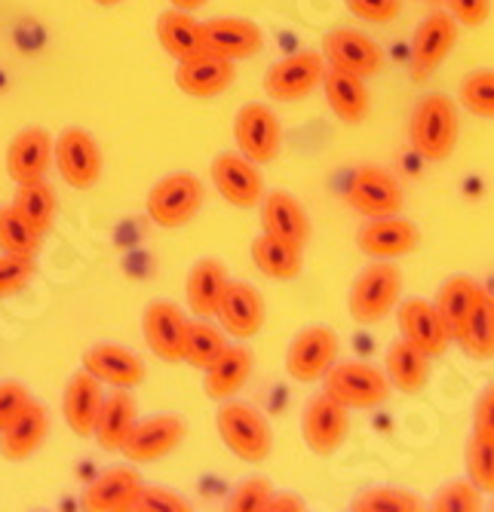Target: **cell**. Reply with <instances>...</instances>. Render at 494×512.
I'll use <instances>...</instances> for the list:
<instances>
[{
    "mask_svg": "<svg viewBox=\"0 0 494 512\" xmlns=\"http://www.w3.org/2000/svg\"><path fill=\"white\" fill-rule=\"evenodd\" d=\"M261 230L264 234H274L280 240H289L295 246H307L310 243V215L304 209V203L289 194V191H271L261 197Z\"/></svg>",
    "mask_w": 494,
    "mask_h": 512,
    "instance_id": "23",
    "label": "cell"
},
{
    "mask_svg": "<svg viewBox=\"0 0 494 512\" xmlns=\"http://www.w3.org/2000/svg\"><path fill=\"white\" fill-rule=\"evenodd\" d=\"M139 421V408H136V399H132L129 390L123 387H114L105 402H102V411H99V421H96V430H93V439L102 445V451H114L120 454L126 436L132 433Z\"/></svg>",
    "mask_w": 494,
    "mask_h": 512,
    "instance_id": "32",
    "label": "cell"
},
{
    "mask_svg": "<svg viewBox=\"0 0 494 512\" xmlns=\"http://www.w3.org/2000/svg\"><path fill=\"white\" fill-rule=\"evenodd\" d=\"M142 494V476L132 467H108L83 491V509L89 512H132Z\"/></svg>",
    "mask_w": 494,
    "mask_h": 512,
    "instance_id": "21",
    "label": "cell"
},
{
    "mask_svg": "<svg viewBox=\"0 0 494 512\" xmlns=\"http://www.w3.org/2000/svg\"><path fill=\"white\" fill-rule=\"evenodd\" d=\"M13 206L19 209V215L28 224H34L40 230V234H47V230L53 227V221H56V194L43 178L16 184Z\"/></svg>",
    "mask_w": 494,
    "mask_h": 512,
    "instance_id": "37",
    "label": "cell"
},
{
    "mask_svg": "<svg viewBox=\"0 0 494 512\" xmlns=\"http://www.w3.org/2000/svg\"><path fill=\"white\" fill-rule=\"evenodd\" d=\"M455 344L476 362L494 359V295L482 292L470 316L464 319Z\"/></svg>",
    "mask_w": 494,
    "mask_h": 512,
    "instance_id": "36",
    "label": "cell"
},
{
    "mask_svg": "<svg viewBox=\"0 0 494 512\" xmlns=\"http://www.w3.org/2000/svg\"><path fill=\"white\" fill-rule=\"evenodd\" d=\"M83 368L108 387L132 390L145 381V362L123 344H96L83 353Z\"/></svg>",
    "mask_w": 494,
    "mask_h": 512,
    "instance_id": "27",
    "label": "cell"
},
{
    "mask_svg": "<svg viewBox=\"0 0 494 512\" xmlns=\"http://www.w3.org/2000/svg\"><path fill=\"white\" fill-rule=\"evenodd\" d=\"M396 322H399V338L412 341L415 347H421L427 356H442L452 344V332H448L445 319L439 316L433 301L424 298H409V301H399L396 307Z\"/></svg>",
    "mask_w": 494,
    "mask_h": 512,
    "instance_id": "18",
    "label": "cell"
},
{
    "mask_svg": "<svg viewBox=\"0 0 494 512\" xmlns=\"http://www.w3.org/2000/svg\"><path fill=\"white\" fill-rule=\"evenodd\" d=\"M93 4H99V7H120L123 0H93Z\"/></svg>",
    "mask_w": 494,
    "mask_h": 512,
    "instance_id": "53",
    "label": "cell"
},
{
    "mask_svg": "<svg viewBox=\"0 0 494 512\" xmlns=\"http://www.w3.org/2000/svg\"><path fill=\"white\" fill-rule=\"evenodd\" d=\"M458 105L473 117L494 120V68H476L464 74L458 86Z\"/></svg>",
    "mask_w": 494,
    "mask_h": 512,
    "instance_id": "41",
    "label": "cell"
},
{
    "mask_svg": "<svg viewBox=\"0 0 494 512\" xmlns=\"http://www.w3.org/2000/svg\"><path fill=\"white\" fill-rule=\"evenodd\" d=\"M228 347L221 325H212V319L194 316L188 322V335H185V362L197 371H206Z\"/></svg>",
    "mask_w": 494,
    "mask_h": 512,
    "instance_id": "38",
    "label": "cell"
},
{
    "mask_svg": "<svg viewBox=\"0 0 494 512\" xmlns=\"http://www.w3.org/2000/svg\"><path fill=\"white\" fill-rule=\"evenodd\" d=\"M203 200H206L203 181L194 172H172V175H163L148 191L145 209L157 227L178 230L197 218Z\"/></svg>",
    "mask_w": 494,
    "mask_h": 512,
    "instance_id": "5",
    "label": "cell"
},
{
    "mask_svg": "<svg viewBox=\"0 0 494 512\" xmlns=\"http://www.w3.org/2000/svg\"><path fill=\"white\" fill-rule=\"evenodd\" d=\"M209 178L215 191L237 209H252L264 197V178L258 163L243 157L240 151H224L212 160Z\"/></svg>",
    "mask_w": 494,
    "mask_h": 512,
    "instance_id": "15",
    "label": "cell"
},
{
    "mask_svg": "<svg viewBox=\"0 0 494 512\" xmlns=\"http://www.w3.org/2000/svg\"><path fill=\"white\" fill-rule=\"evenodd\" d=\"M102 402H105L102 381L96 375H89L86 368H80L77 375H71V381L65 384V393H62V417L77 439L93 436Z\"/></svg>",
    "mask_w": 494,
    "mask_h": 512,
    "instance_id": "22",
    "label": "cell"
},
{
    "mask_svg": "<svg viewBox=\"0 0 494 512\" xmlns=\"http://www.w3.org/2000/svg\"><path fill=\"white\" fill-rule=\"evenodd\" d=\"M445 10L455 16L458 25L479 28L491 16V0H445Z\"/></svg>",
    "mask_w": 494,
    "mask_h": 512,
    "instance_id": "50",
    "label": "cell"
},
{
    "mask_svg": "<svg viewBox=\"0 0 494 512\" xmlns=\"http://www.w3.org/2000/svg\"><path fill=\"white\" fill-rule=\"evenodd\" d=\"M482 292H485V289L476 283V279H473V276H464V273L448 276L445 283L436 289L433 304H436L439 316L445 319V325H448V332H452V338H458L464 319L470 316V310L476 307V301H479Z\"/></svg>",
    "mask_w": 494,
    "mask_h": 512,
    "instance_id": "35",
    "label": "cell"
},
{
    "mask_svg": "<svg viewBox=\"0 0 494 512\" xmlns=\"http://www.w3.org/2000/svg\"><path fill=\"white\" fill-rule=\"evenodd\" d=\"M482 497H485V494H482L470 479H458V482L442 485V488L430 497L427 509H433V512H479V509L485 506Z\"/></svg>",
    "mask_w": 494,
    "mask_h": 512,
    "instance_id": "42",
    "label": "cell"
},
{
    "mask_svg": "<svg viewBox=\"0 0 494 512\" xmlns=\"http://www.w3.org/2000/svg\"><path fill=\"white\" fill-rule=\"evenodd\" d=\"M209 0H169V7H175V10H185V13H194V10H200V7H206Z\"/></svg>",
    "mask_w": 494,
    "mask_h": 512,
    "instance_id": "52",
    "label": "cell"
},
{
    "mask_svg": "<svg viewBox=\"0 0 494 512\" xmlns=\"http://www.w3.org/2000/svg\"><path fill=\"white\" fill-rule=\"evenodd\" d=\"M274 497V488L267 479L255 476V479H243L231 497H228V509L231 512H267V503Z\"/></svg>",
    "mask_w": 494,
    "mask_h": 512,
    "instance_id": "45",
    "label": "cell"
},
{
    "mask_svg": "<svg viewBox=\"0 0 494 512\" xmlns=\"http://www.w3.org/2000/svg\"><path fill=\"white\" fill-rule=\"evenodd\" d=\"M421 246V230L415 221L402 215H384V218H366V224L356 230V249L369 258L396 261L406 258Z\"/></svg>",
    "mask_w": 494,
    "mask_h": 512,
    "instance_id": "14",
    "label": "cell"
},
{
    "mask_svg": "<svg viewBox=\"0 0 494 512\" xmlns=\"http://www.w3.org/2000/svg\"><path fill=\"white\" fill-rule=\"evenodd\" d=\"M344 7L363 22L387 25L402 13V0H344Z\"/></svg>",
    "mask_w": 494,
    "mask_h": 512,
    "instance_id": "46",
    "label": "cell"
},
{
    "mask_svg": "<svg viewBox=\"0 0 494 512\" xmlns=\"http://www.w3.org/2000/svg\"><path fill=\"white\" fill-rule=\"evenodd\" d=\"M28 405H31V393L19 381L0 384V430H4L10 421H16Z\"/></svg>",
    "mask_w": 494,
    "mask_h": 512,
    "instance_id": "49",
    "label": "cell"
},
{
    "mask_svg": "<svg viewBox=\"0 0 494 512\" xmlns=\"http://www.w3.org/2000/svg\"><path fill=\"white\" fill-rule=\"evenodd\" d=\"M461 135V114L458 102L445 92H427L412 108L409 117V142L415 154L430 163H445L458 148Z\"/></svg>",
    "mask_w": 494,
    "mask_h": 512,
    "instance_id": "1",
    "label": "cell"
},
{
    "mask_svg": "<svg viewBox=\"0 0 494 512\" xmlns=\"http://www.w3.org/2000/svg\"><path fill=\"white\" fill-rule=\"evenodd\" d=\"M252 368H255V356L249 347L243 344H228L224 353L203 371V393L212 402H224V399H234L252 378Z\"/></svg>",
    "mask_w": 494,
    "mask_h": 512,
    "instance_id": "29",
    "label": "cell"
},
{
    "mask_svg": "<svg viewBox=\"0 0 494 512\" xmlns=\"http://www.w3.org/2000/svg\"><path fill=\"white\" fill-rule=\"evenodd\" d=\"M320 86H323V96H326L332 114L341 123L359 126V123L369 117L372 96H369L366 77H359V74H350V71H341V68H332L329 65Z\"/></svg>",
    "mask_w": 494,
    "mask_h": 512,
    "instance_id": "26",
    "label": "cell"
},
{
    "mask_svg": "<svg viewBox=\"0 0 494 512\" xmlns=\"http://www.w3.org/2000/svg\"><path fill=\"white\" fill-rule=\"evenodd\" d=\"M203 31H206V50L234 62L258 56L264 46L261 28L240 16H215L203 22Z\"/></svg>",
    "mask_w": 494,
    "mask_h": 512,
    "instance_id": "24",
    "label": "cell"
},
{
    "mask_svg": "<svg viewBox=\"0 0 494 512\" xmlns=\"http://www.w3.org/2000/svg\"><path fill=\"white\" fill-rule=\"evenodd\" d=\"M252 264L267 279L289 283V279H298V273L304 270V249L289 240H280L274 234H261L252 243Z\"/></svg>",
    "mask_w": 494,
    "mask_h": 512,
    "instance_id": "34",
    "label": "cell"
},
{
    "mask_svg": "<svg viewBox=\"0 0 494 512\" xmlns=\"http://www.w3.org/2000/svg\"><path fill=\"white\" fill-rule=\"evenodd\" d=\"M347 203L363 218H384L399 215L406 206L399 181L384 166H359L347 184Z\"/></svg>",
    "mask_w": 494,
    "mask_h": 512,
    "instance_id": "12",
    "label": "cell"
},
{
    "mask_svg": "<svg viewBox=\"0 0 494 512\" xmlns=\"http://www.w3.org/2000/svg\"><path fill=\"white\" fill-rule=\"evenodd\" d=\"M464 470L482 494H494V442L470 436L464 448Z\"/></svg>",
    "mask_w": 494,
    "mask_h": 512,
    "instance_id": "43",
    "label": "cell"
},
{
    "mask_svg": "<svg viewBox=\"0 0 494 512\" xmlns=\"http://www.w3.org/2000/svg\"><path fill=\"white\" fill-rule=\"evenodd\" d=\"M188 316L172 301H151L142 313V335L148 350L163 362H185Z\"/></svg>",
    "mask_w": 494,
    "mask_h": 512,
    "instance_id": "17",
    "label": "cell"
},
{
    "mask_svg": "<svg viewBox=\"0 0 494 512\" xmlns=\"http://www.w3.org/2000/svg\"><path fill=\"white\" fill-rule=\"evenodd\" d=\"M323 390L350 411H366L384 405L393 393V384L384 368L363 359H347V362H335L326 371Z\"/></svg>",
    "mask_w": 494,
    "mask_h": 512,
    "instance_id": "4",
    "label": "cell"
},
{
    "mask_svg": "<svg viewBox=\"0 0 494 512\" xmlns=\"http://www.w3.org/2000/svg\"><path fill=\"white\" fill-rule=\"evenodd\" d=\"M323 56L326 65L359 74V77H375L384 71V50L381 43L372 40L363 31H353V28H335L323 37Z\"/></svg>",
    "mask_w": 494,
    "mask_h": 512,
    "instance_id": "16",
    "label": "cell"
},
{
    "mask_svg": "<svg viewBox=\"0 0 494 512\" xmlns=\"http://www.w3.org/2000/svg\"><path fill=\"white\" fill-rule=\"evenodd\" d=\"M40 240H43V234L19 215L16 206L0 209V252L34 258L40 252Z\"/></svg>",
    "mask_w": 494,
    "mask_h": 512,
    "instance_id": "39",
    "label": "cell"
},
{
    "mask_svg": "<svg viewBox=\"0 0 494 512\" xmlns=\"http://www.w3.org/2000/svg\"><path fill=\"white\" fill-rule=\"evenodd\" d=\"M338 335L329 325H307L298 332L286 350V371L298 384H317L338 362Z\"/></svg>",
    "mask_w": 494,
    "mask_h": 512,
    "instance_id": "10",
    "label": "cell"
},
{
    "mask_svg": "<svg viewBox=\"0 0 494 512\" xmlns=\"http://www.w3.org/2000/svg\"><path fill=\"white\" fill-rule=\"evenodd\" d=\"M458 31L461 25L448 10H433L427 19H421V25L412 34V56H409V74L415 83L430 80L442 68V62L452 56Z\"/></svg>",
    "mask_w": 494,
    "mask_h": 512,
    "instance_id": "7",
    "label": "cell"
},
{
    "mask_svg": "<svg viewBox=\"0 0 494 512\" xmlns=\"http://www.w3.org/2000/svg\"><path fill=\"white\" fill-rule=\"evenodd\" d=\"M53 163V135L43 126H25L7 148V175L22 184L47 175Z\"/></svg>",
    "mask_w": 494,
    "mask_h": 512,
    "instance_id": "25",
    "label": "cell"
},
{
    "mask_svg": "<svg viewBox=\"0 0 494 512\" xmlns=\"http://www.w3.org/2000/svg\"><path fill=\"white\" fill-rule=\"evenodd\" d=\"M215 430L224 448L246 463H264L271 457L274 436L267 427V417L249 402L224 399L215 411Z\"/></svg>",
    "mask_w": 494,
    "mask_h": 512,
    "instance_id": "3",
    "label": "cell"
},
{
    "mask_svg": "<svg viewBox=\"0 0 494 512\" xmlns=\"http://www.w3.org/2000/svg\"><path fill=\"white\" fill-rule=\"evenodd\" d=\"M384 371L393 384L396 393H406V396H418L427 390L430 375H433V356H427L421 347H415L406 338H396L387 347L384 356Z\"/></svg>",
    "mask_w": 494,
    "mask_h": 512,
    "instance_id": "28",
    "label": "cell"
},
{
    "mask_svg": "<svg viewBox=\"0 0 494 512\" xmlns=\"http://www.w3.org/2000/svg\"><path fill=\"white\" fill-rule=\"evenodd\" d=\"M53 160L59 166V175L77 191L96 188L105 166L99 142L80 126H68L59 132V138L53 142Z\"/></svg>",
    "mask_w": 494,
    "mask_h": 512,
    "instance_id": "9",
    "label": "cell"
},
{
    "mask_svg": "<svg viewBox=\"0 0 494 512\" xmlns=\"http://www.w3.org/2000/svg\"><path fill=\"white\" fill-rule=\"evenodd\" d=\"M47 433H50V414L40 402L31 399V405L16 417V421H10L4 430H0V457L13 460V463L28 460L43 445Z\"/></svg>",
    "mask_w": 494,
    "mask_h": 512,
    "instance_id": "30",
    "label": "cell"
},
{
    "mask_svg": "<svg viewBox=\"0 0 494 512\" xmlns=\"http://www.w3.org/2000/svg\"><path fill=\"white\" fill-rule=\"evenodd\" d=\"M234 142L237 151L252 163H274L283 148V123L267 105L249 102L234 117Z\"/></svg>",
    "mask_w": 494,
    "mask_h": 512,
    "instance_id": "11",
    "label": "cell"
},
{
    "mask_svg": "<svg viewBox=\"0 0 494 512\" xmlns=\"http://www.w3.org/2000/svg\"><path fill=\"white\" fill-rule=\"evenodd\" d=\"M350 436V408L326 390L310 396L301 411V439L317 457H332Z\"/></svg>",
    "mask_w": 494,
    "mask_h": 512,
    "instance_id": "8",
    "label": "cell"
},
{
    "mask_svg": "<svg viewBox=\"0 0 494 512\" xmlns=\"http://www.w3.org/2000/svg\"><path fill=\"white\" fill-rule=\"evenodd\" d=\"M188 436V424L185 417L178 414H151L145 421H136L132 433L126 436L120 454L129 463H154L163 460L166 454H172L178 445Z\"/></svg>",
    "mask_w": 494,
    "mask_h": 512,
    "instance_id": "13",
    "label": "cell"
},
{
    "mask_svg": "<svg viewBox=\"0 0 494 512\" xmlns=\"http://www.w3.org/2000/svg\"><path fill=\"white\" fill-rule=\"evenodd\" d=\"M237 80V62L215 53H200L194 59L175 62V86L191 99H215L228 92Z\"/></svg>",
    "mask_w": 494,
    "mask_h": 512,
    "instance_id": "20",
    "label": "cell"
},
{
    "mask_svg": "<svg viewBox=\"0 0 494 512\" xmlns=\"http://www.w3.org/2000/svg\"><path fill=\"white\" fill-rule=\"evenodd\" d=\"M323 50H301L274 62L264 74V96L271 102H301L323 83L326 74Z\"/></svg>",
    "mask_w": 494,
    "mask_h": 512,
    "instance_id": "6",
    "label": "cell"
},
{
    "mask_svg": "<svg viewBox=\"0 0 494 512\" xmlns=\"http://www.w3.org/2000/svg\"><path fill=\"white\" fill-rule=\"evenodd\" d=\"M228 283H231V276L221 261H215V258L197 261L188 273V283H185V298H188L191 313L203 316V319H215L218 301H221L224 286Z\"/></svg>",
    "mask_w": 494,
    "mask_h": 512,
    "instance_id": "33",
    "label": "cell"
},
{
    "mask_svg": "<svg viewBox=\"0 0 494 512\" xmlns=\"http://www.w3.org/2000/svg\"><path fill=\"white\" fill-rule=\"evenodd\" d=\"M34 273H37L34 258L10 255V252L0 255V301L19 295L22 289H28V283L34 279Z\"/></svg>",
    "mask_w": 494,
    "mask_h": 512,
    "instance_id": "44",
    "label": "cell"
},
{
    "mask_svg": "<svg viewBox=\"0 0 494 512\" xmlns=\"http://www.w3.org/2000/svg\"><path fill=\"white\" fill-rule=\"evenodd\" d=\"M157 40L166 50V56H172L175 62H185V59H194L200 53H209L203 22H197L191 13L175 10V7L157 16Z\"/></svg>",
    "mask_w": 494,
    "mask_h": 512,
    "instance_id": "31",
    "label": "cell"
},
{
    "mask_svg": "<svg viewBox=\"0 0 494 512\" xmlns=\"http://www.w3.org/2000/svg\"><path fill=\"white\" fill-rule=\"evenodd\" d=\"M301 509H304V497L292 491H274L271 503H267V512H301Z\"/></svg>",
    "mask_w": 494,
    "mask_h": 512,
    "instance_id": "51",
    "label": "cell"
},
{
    "mask_svg": "<svg viewBox=\"0 0 494 512\" xmlns=\"http://www.w3.org/2000/svg\"><path fill=\"white\" fill-rule=\"evenodd\" d=\"M215 319L224 329V335H231L237 341H249L261 332L264 325V298L255 286L240 283V279H231L224 286V295L218 301Z\"/></svg>",
    "mask_w": 494,
    "mask_h": 512,
    "instance_id": "19",
    "label": "cell"
},
{
    "mask_svg": "<svg viewBox=\"0 0 494 512\" xmlns=\"http://www.w3.org/2000/svg\"><path fill=\"white\" fill-rule=\"evenodd\" d=\"M402 298V270L396 261L375 258L356 273L347 292V313L356 325H375L387 319Z\"/></svg>",
    "mask_w": 494,
    "mask_h": 512,
    "instance_id": "2",
    "label": "cell"
},
{
    "mask_svg": "<svg viewBox=\"0 0 494 512\" xmlns=\"http://www.w3.org/2000/svg\"><path fill=\"white\" fill-rule=\"evenodd\" d=\"M353 512H421L424 503L415 491L396 488V485H375L359 491L350 503Z\"/></svg>",
    "mask_w": 494,
    "mask_h": 512,
    "instance_id": "40",
    "label": "cell"
},
{
    "mask_svg": "<svg viewBox=\"0 0 494 512\" xmlns=\"http://www.w3.org/2000/svg\"><path fill=\"white\" fill-rule=\"evenodd\" d=\"M473 436L494 442V381L485 384L473 405Z\"/></svg>",
    "mask_w": 494,
    "mask_h": 512,
    "instance_id": "48",
    "label": "cell"
},
{
    "mask_svg": "<svg viewBox=\"0 0 494 512\" xmlns=\"http://www.w3.org/2000/svg\"><path fill=\"white\" fill-rule=\"evenodd\" d=\"M188 500L182 494H175L169 488H145L142 485V494L132 506V512H188Z\"/></svg>",
    "mask_w": 494,
    "mask_h": 512,
    "instance_id": "47",
    "label": "cell"
}]
</instances>
